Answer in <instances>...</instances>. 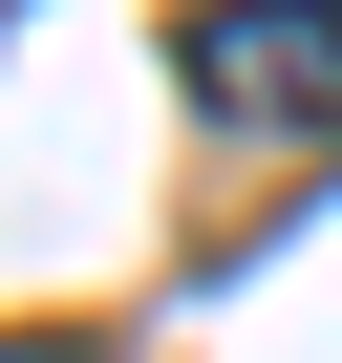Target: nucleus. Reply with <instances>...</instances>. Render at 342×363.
I'll list each match as a JSON object with an SVG mask.
<instances>
[{
	"instance_id": "nucleus-1",
	"label": "nucleus",
	"mask_w": 342,
	"mask_h": 363,
	"mask_svg": "<svg viewBox=\"0 0 342 363\" xmlns=\"http://www.w3.org/2000/svg\"><path fill=\"white\" fill-rule=\"evenodd\" d=\"M171 86L214 128H321L342 150V0H193L171 22Z\"/></svg>"
},
{
	"instance_id": "nucleus-2",
	"label": "nucleus",
	"mask_w": 342,
	"mask_h": 363,
	"mask_svg": "<svg viewBox=\"0 0 342 363\" xmlns=\"http://www.w3.org/2000/svg\"><path fill=\"white\" fill-rule=\"evenodd\" d=\"M0 363H86V342H0Z\"/></svg>"
}]
</instances>
